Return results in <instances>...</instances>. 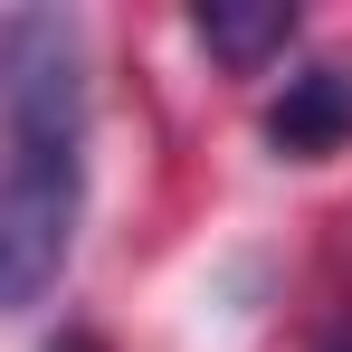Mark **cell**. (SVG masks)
<instances>
[{"label": "cell", "instance_id": "1", "mask_svg": "<svg viewBox=\"0 0 352 352\" xmlns=\"http://www.w3.org/2000/svg\"><path fill=\"white\" fill-rule=\"evenodd\" d=\"M86 219V29L67 10H0V314L67 276Z\"/></svg>", "mask_w": 352, "mask_h": 352}, {"label": "cell", "instance_id": "2", "mask_svg": "<svg viewBox=\"0 0 352 352\" xmlns=\"http://www.w3.org/2000/svg\"><path fill=\"white\" fill-rule=\"evenodd\" d=\"M267 143L286 162H324L352 143V67H305L286 76V96L267 105Z\"/></svg>", "mask_w": 352, "mask_h": 352}, {"label": "cell", "instance_id": "3", "mask_svg": "<svg viewBox=\"0 0 352 352\" xmlns=\"http://www.w3.org/2000/svg\"><path fill=\"white\" fill-rule=\"evenodd\" d=\"M190 29H200V48L229 67V76H257L267 58H286V48H295V10H286V0H257V10L210 0V10H190Z\"/></svg>", "mask_w": 352, "mask_h": 352}, {"label": "cell", "instance_id": "4", "mask_svg": "<svg viewBox=\"0 0 352 352\" xmlns=\"http://www.w3.org/2000/svg\"><path fill=\"white\" fill-rule=\"evenodd\" d=\"M48 352H105V343H96V333H58Z\"/></svg>", "mask_w": 352, "mask_h": 352}]
</instances>
